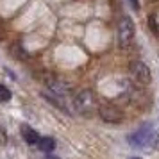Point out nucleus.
Segmentation results:
<instances>
[{
    "mask_svg": "<svg viewBox=\"0 0 159 159\" xmlns=\"http://www.w3.org/2000/svg\"><path fill=\"white\" fill-rule=\"evenodd\" d=\"M73 107L79 111L80 115L84 116H91L97 109V100L91 89H82L73 97Z\"/></svg>",
    "mask_w": 159,
    "mask_h": 159,
    "instance_id": "f257e3e1",
    "label": "nucleus"
},
{
    "mask_svg": "<svg viewBox=\"0 0 159 159\" xmlns=\"http://www.w3.org/2000/svg\"><path fill=\"white\" fill-rule=\"evenodd\" d=\"M134 34H136V27H134L132 18L123 16L118 23V43H120V47H129L134 39Z\"/></svg>",
    "mask_w": 159,
    "mask_h": 159,
    "instance_id": "f03ea898",
    "label": "nucleus"
},
{
    "mask_svg": "<svg viewBox=\"0 0 159 159\" xmlns=\"http://www.w3.org/2000/svg\"><path fill=\"white\" fill-rule=\"evenodd\" d=\"M98 115L104 122L107 123H120L123 120V113L120 107H116L113 104H100L98 106Z\"/></svg>",
    "mask_w": 159,
    "mask_h": 159,
    "instance_id": "7ed1b4c3",
    "label": "nucleus"
},
{
    "mask_svg": "<svg viewBox=\"0 0 159 159\" xmlns=\"http://www.w3.org/2000/svg\"><path fill=\"white\" fill-rule=\"evenodd\" d=\"M130 73H132V77L139 82V84H150L152 82V73H150V68L145 65L143 61H132L130 63Z\"/></svg>",
    "mask_w": 159,
    "mask_h": 159,
    "instance_id": "20e7f679",
    "label": "nucleus"
},
{
    "mask_svg": "<svg viewBox=\"0 0 159 159\" xmlns=\"http://www.w3.org/2000/svg\"><path fill=\"white\" fill-rule=\"evenodd\" d=\"M127 139H129V143L132 145V147H145V145L152 143L154 132H152V129L147 125V127H141V129H138L136 132L129 134Z\"/></svg>",
    "mask_w": 159,
    "mask_h": 159,
    "instance_id": "39448f33",
    "label": "nucleus"
},
{
    "mask_svg": "<svg viewBox=\"0 0 159 159\" xmlns=\"http://www.w3.org/2000/svg\"><path fill=\"white\" fill-rule=\"evenodd\" d=\"M22 136L27 145H38L39 143V136L34 129H30L29 125H22Z\"/></svg>",
    "mask_w": 159,
    "mask_h": 159,
    "instance_id": "423d86ee",
    "label": "nucleus"
},
{
    "mask_svg": "<svg viewBox=\"0 0 159 159\" xmlns=\"http://www.w3.org/2000/svg\"><path fill=\"white\" fill-rule=\"evenodd\" d=\"M39 148L43 152H50L56 148V139L54 138H48V136H45V138H39Z\"/></svg>",
    "mask_w": 159,
    "mask_h": 159,
    "instance_id": "0eeeda50",
    "label": "nucleus"
},
{
    "mask_svg": "<svg viewBox=\"0 0 159 159\" xmlns=\"http://www.w3.org/2000/svg\"><path fill=\"white\" fill-rule=\"evenodd\" d=\"M11 52H13V56H15V57L22 59V61H25V59L29 57V56H27V52L22 48V45H20V43L13 45V47H11Z\"/></svg>",
    "mask_w": 159,
    "mask_h": 159,
    "instance_id": "6e6552de",
    "label": "nucleus"
},
{
    "mask_svg": "<svg viewBox=\"0 0 159 159\" xmlns=\"http://www.w3.org/2000/svg\"><path fill=\"white\" fill-rule=\"evenodd\" d=\"M0 100L2 102H9L11 100V91H9L6 86H2V84H0Z\"/></svg>",
    "mask_w": 159,
    "mask_h": 159,
    "instance_id": "1a4fd4ad",
    "label": "nucleus"
},
{
    "mask_svg": "<svg viewBox=\"0 0 159 159\" xmlns=\"http://www.w3.org/2000/svg\"><path fill=\"white\" fill-rule=\"evenodd\" d=\"M6 141H7V134H6V130H4L2 127H0V143L4 145Z\"/></svg>",
    "mask_w": 159,
    "mask_h": 159,
    "instance_id": "9d476101",
    "label": "nucleus"
},
{
    "mask_svg": "<svg viewBox=\"0 0 159 159\" xmlns=\"http://www.w3.org/2000/svg\"><path fill=\"white\" fill-rule=\"evenodd\" d=\"M6 38V30H4V27H2V23H0V41Z\"/></svg>",
    "mask_w": 159,
    "mask_h": 159,
    "instance_id": "9b49d317",
    "label": "nucleus"
},
{
    "mask_svg": "<svg viewBox=\"0 0 159 159\" xmlns=\"http://www.w3.org/2000/svg\"><path fill=\"white\" fill-rule=\"evenodd\" d=\"M152 141H154V148H157V150H159V136H156Z\"/></svg>",
    "mask_w": 159,
    "mask_h": 159,
    "instance_id": "f8f14e48",
    "label": "nucleus"
},
{
    "mask_svg": "<svg viewBox=\"0 0 159 159\" xmlns=\"http://www.w3.org/2000/svg\"><path fill=\"white\" fill-rule=\"evenodd\" d=\"M47 159H59V157H57V156H52V154H50V156H47Z\"/></svg>",
    "mask_w": 159,
    "mask_h": 159,
    "instance_id": "ddd939ff",
    "label": "nucleus"
},
{
    "mask_svg": "<svg viewBox=\"0 0 159 159\" xmlns=\"http://www.w3.org/2000/svg\"><path fill=\"white\" fill-rule=\"evenodd\" d=\"M130 2H132V6H134V9H138V2H136V0H130Z\"/></svg>",
    "mask_w": 159,
    "mask_h": 159,
    "instance_id": "4468645a",
    "label": "nucleus"
},
{
    "mask_svg": "<svg viewBox=\"0 0 159 159\" xmlns=\"http://www.w3.org/2000/svg\"><path fill=\"white\" fill-rule=\"evenodd\" d=\"M134 159H141V157H134Z\"/></svg>",
    "mask_w": 159,
    "mask_h": 159,
    "instance_id": "2eb2a0df",
    "label": "nucleus"
}]
</instances>
